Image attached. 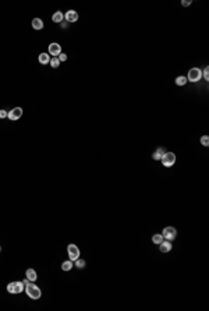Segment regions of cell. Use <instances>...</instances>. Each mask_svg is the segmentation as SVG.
I'll list each match as a JSON object with an SVG mask.
<instances>
[{
  "mask_svg": "<svg viewBox=\"0 0 209 311\" xmlns=\"http://www.w3.org/2000/svg\"><path fill=\"white\" fill-rule=\"evenodd\" d=\"M25 292H27V294H28V297H31V299H34V300H38V299L42 296L40 289L34 282H29L28 285L25 286Z\"/></svg>",
  "mask_w": 209,
  "mask_h": 311,
  "instance_id": "6da1fadb",
  "label": "cell"
},
{
  "mask_svg": "<svg viewBox=\"0 0 209 311\" xmlns=\"http://www.w3.org/2000/svg\"><path fill=\"white\" fill-rule=\"evenodd\" d=\"M201 78H202V71L198 67H192L187 74V81H190V83H197Z\"/></svg>",
  "mask_w": 209,
  "mask_h": 311,
  "instance_id": "7a4b0ae2",
  "label": "cell"
},
{
  "mask_svg": "<svg viewBox=\"0 0 209 311\" xmlns=\"http://www.w3.org/2000/svg\"><path fill=\"white\" fill-rule=\"evenodd\" d=\"M162 163L165 167H170L173 166L174 163H176V155H174V152H166L165 155L162 156Z\"/></svg>",
  "mask_w": 209,
  "mask_h": 311,
  "instance_id": "3957f363",
  "label": "cell"
},
{
  "mask_svg": "<svg viewBox=\"0 0 209 311\" xmlns=\"http://www.w3.org/2000/svg\"><path fill=\"white\" fill-rule=\"evenodd\" d=\"M24 290V283L22 282H11L7 285V292L11 294H18Z\"/></svg>",
  "mask_w": 209,
  "mask_h": 311,
  "instance_id": "277c9868",
  "label": "cell"
},
{
  "mask_svg": "<svg viewBox=\"0 0 209 311\" xmlns=\"http://www.w3.org/2000/svg\"><path fill=\"white\" fill-rule=\"evenodd\" d=\"M176 235H177V230L174 228H172V226H167V228L163 229L162 232V236L165 240H169V241H172V240L176 239Z\"/></svg>",
  "mask_w": 209,
  "mask_h": 311,
  "instance_id": "5b68a950",
  "label": "cell"
},
{
  "mask_svg": "<svg viewBox=\"0 0 209 311\" xmlns=\"http://www.w3.org/2000/svg\"><path fill=\"white\" fill-rule=\"evenodd\" d=\"M67 254L71 261H76L77 258H79V248L76 246V244H69L67 247Z\"/></svg>",
  "mask_w": 209,
  "mask_h": 311,
  "instance_id": "8992f818",
  "label": "cell"
},
{
  "mask_svg": "<svg viewBox=\"0 0 209 311\" xmlns=\"http://www.w3.org/2000/svg\"><path fill=\"white\" fill-rule=\"evenodd\" d=\"M60 53H61V46H60L59 44L53 42V44L49 45V54H50V56H53V57H57Z\"/></svg>",
  "mask_w": 209,
  "mask_h": 311,
  "instance_id": "52a82bcc",
  "label": "cell"
},
{
  "mask_svg": "<svg viewBox=\"0 0 209 311\" xmlns=\"http://www.w3.org/2000/svg\"><path fill=\"white\" fill-rule=\"evenodd\" d=\"M21 116H22V109L21 108H14V109H11L10 112H8L7 117L10 120H18Z\"/></svg>",
  "mask_w": 209,
  "mask_h": 311,
  "instance_id": "ba28073f",
  "label": "cell"
},
{
  "mask_svg": "<svg viewBox=\"0 0 209 311\" xmlns=\"http://www.w3.org/2000/svg\"><path fill=\"white\" fill-rule=\"evenodd\" d=\"M64 18L67 20V22H76L78 21V13L76 10H69L64 14Z\"/></svg>",
  "mask_w": 209,
  "mask_h": 311,
  "instance_id": "9c48e42d",
  "label": "cell"
},
{
  "mask_svg": "<svg viewBox=\"0 0 209 311\" xmlns=\"http://www.w3.org/2000/svg\"><path fill=\"white\" fill-rule=\"evenodd\" d=\"M172 248H173V246H172V243L169 241V240H162V243L159 244V250L162 251V253H169V251H172Z\"/></svg>",
  "mask_w": 209,
  "mask_h": 311,
  "instance_id": "30bf717a",
  "label": "cell"
},
{
  "mask_svg": "<svg viewBox=\"0 0 209 311\" xmlns=\"http://www.w3.org/2000/svg\"><path fill=\"white\" fill-rule=\"evenodd\" d=\"M25 276H27V279H28L29 282H35L36 279H38V274H36V271L32 269V268H28V269H27Z\"/></svg>",
  "mask_w": 209,
  "mask_h": 311,
  "instance_id": "8fae6325",
  "label": "cell"
},
{
  "mask_svg": "<svg viewBox=\"0 0 209 311\" xmlns=\"http://www.w3.org/2000/svg\"><path fill=\"white\" fill-rule=\"evenodd\" d=\"M32 28L36 29V31H40V29L43 28V21H42L40 18H34L32 20Z\"/></svg>",
  "mask_w": 209,
  "mask_h": 311,
  "instance_id": "7c38bea8",
  "label": "cell"
},
{
  "mask_svg": "<svg viewBox=\"0 0 209 311\" xmlns=\"http://www.w3.org/2000/svg\"><path fill=\"white\" fill-rule=\"evenodd\" d=\"M38 59H39L40 64H49V63H50V56H49V53H40Z\"/></svg>",
  "mask_w": 209,
  "mask_h": 311,
  "instance_id": "4fadbf2b",
  "label": "cell"
},
{
  "mask_svg": "<svg viewBox=\"0 0 209 311\" xmlns=\"http://www.w3.org/2000/svg\"><path fill=\"white\" fill-rule=\"evenodd\" d=\"M166 154V151L163 148H159V149H156L155 152H153V155H152V158H153V159L155 160H160L162 159V156L165 155Z\"/></svg>",
  "mask_w": 209,
  "mask_h": 311,
  "instance_id": "5bb4252c",
  "label": "cell"
},
{
  "mask_svg": "<svg viewBox=\"0 0 209 311\" xmlns=\"http://www.w3.org/2000/svg\"><path fill=\"white\" fill-rule=\"evenodd\" d=\"M63 18H64V14H63L61 11H56V13L52 15V21H53V22H57V24H59V22L63 21Z\"/></svg>",
  "mask_w": 209,
  "mask_h": 311,
  "instance_id": "9a60e30c",
  "label": "cell"
},
{
  "mask_svg": "<svg viewBox=\"0 0 209 311\" xmlns=\"http://www.w3.org/2000/svg\"><path fill=\"white\" fill-rule=\"evenodd\" d=\"M162 240H163L162 233H156V235L152 236V243H153V244H156V246H159V244L162 243Z\"/></svg>",
  "mask_w": 209,
  "mask_h": 311,
  "instance_id": "2e32d148",
  "label": "cell"
},
{
  "mask_svg": "<svg viewBox=\"0 0 209 311\" xmlns=\"http://www.w3.org/2000/svg\"><path fill=\"white\" fill-rule=\"evenodd\" d=\"M61 269H63V271H71L72 269V261L71 260H69V261H64V262H63V264H61Z\"/></svg>",
  "mask_w": 209,
  "mask_h": 311,
  "instance_id": "e0dca14e",
  "label": "cell"
},
{
  "mask_svg": "<svg viewBox=\"0 0 209 311\" xmlns=\"http://www.w3.org/2000/svg\"><path fill=\"white\" fill-rule=\"evenodd\" d=\"M176 84L178 85V87H183V85H185V84H187V77L178 76V77L176 78Z\"/></svg>",
  "mask_w": 209,
  "mask_h": 311,
  "instance_id": "ac0fdd59",
  "label": "cell"
},
{
  "mask_svg": "<svg viewBox=\"0 0 209 311\" xmlns=\"http://www.w3.org/2000/svg\"><path fill=\"white\" fill-rule=\"evenodd\" d=\"M49 64H50L53 69H57L59 66H60V60H59L57 57H52V59H50V63H49Z\"/></svg>",
  "mask_w": 209,
  "mask_h": 311,
  "instance_id": "d6986e66",
  "label": "cell"
},
{
  "mask_svg": "<svg viewBox=\"0 0 209 311\" xmlns=\"http://www.w3.org/2000/svg\"><path fill=\"white\" fill-rule=\"evenodd\" d=\"M76 267L78 268V269H84V268H85V261L81 260V258H77V260H76Z\"/></svg>",
  "mask_w": 209,
  "mask_h": 311,
  "instance_id": "ffe728a7",
  "label": "cell"
},
{
  "mask_svg": "<svg viewBox=\"0 0 209 311\" xmlns=\"http://www.w3.org/2000/svg\"><path fill=\"white\" fill-rule=\"evenodd\" d=\"M199 141H201V144L204 145V147H208V145H209V137H208V135H202Z\"/></svg>",
  "mask_w": 209,
  "mask_h": 311,
  "instance_id": "44dd1931",
  "label": "cell"
},
{
  "mask_svg": "<svg viewBox=\"0 0 209 311\" xmlns=\"http://www.w3.org/2000/svg\"><path fill=\"white\" fill-rule=\"evenodd\" d=\"M202 77H204L206 81L209 80V67H205V69H204V71H202Z\"/></svg>",
  "mask_w": 209,
  "mask_h": 311,
  "instance_id": "7402d4cb",
  "label": "cell"
},
{
  "mask_svg": "<svg viewBox=\"0 0 209 311\" xmlns=\"http://www.w3.org/2000/svg\"><path fill=\"white\" fill-rule=\"evenodd\" d=\"M57 59L60 60V62H66V60H67V54H66V53H60L57 56Z\"/></svg>",
  "mask_w": 209,
  "mask_h": 311,
  "instance_id": "603a6c76",
  "label": "cell"
},
{
  "mask_svg": "<svg viewBox=\"0 0 209 311\" xmlns=\"http://www.w3.org/2000/svg\"><path fill=\"white\" fill-rule=\"evenodd\" d=\"M8 115V112H6V110H3V109H0V119H6Z\"/></svg>",
  "mask_w": 209,
  "mask_h": 311,
  "instance_id": "cb8c5ba5",
  "label": "cell"
},
{
  "mask_svg": "<svg viewBox=\"0 0 209 311\" xmlns=\"http://www.w3.org/2000/svg\"><path fill=\"white\" fill-rule=\"evenodd\" d=\"M191 3H192L191 0H183V2H181V4H183L184 7H187V6H190Z\"/></svg>",
  "mask_w": 209,
  "mask_h": 311,
  "instance_id": "d4e9b609",
  "label": "cell"
},
{
  "mask_svg": "<svg viewBox=\"0 0 209 311\" xmlns=\"http://www.w3.org/2000/svg\"><path fill=\"white\" fill-rule=\"evenodd\" d=\"M22 283H24V286H27L29 283V280H28V279H24V282H22Z\"/></svg>",
  "mask_w": 209,
  "mask_h": 311,
  "instance_id": "484cf974",
  "label": "cell"
},
{
  "mask_svg": "<svg viewBox=\"0 0 209 311\" xmlns=\"http://www.w3.org/2000/svg\"><path fill=\"white\" fill-rule=\"evenodd\" d=\"M0 251H2V247H0Z\"/></svg>",
  "mask_w": 209,
  "mask_h": 311,
  "instance_id": "4316f807",
  "label": "cell"
}]
</instances>
